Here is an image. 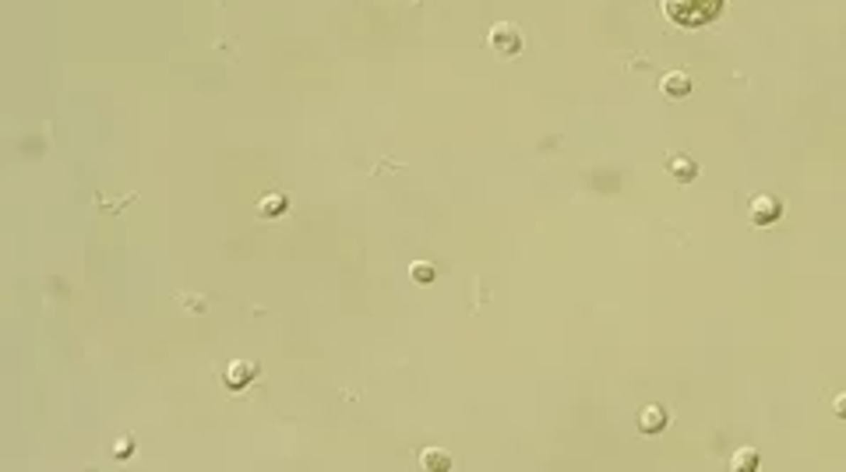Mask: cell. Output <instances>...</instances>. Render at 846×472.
<instances>
[{"label": "cell", "mask_w": 846, "mask_h": 472, "mask_svg": "<svg viewBox=\"0 0 846 472\" xmlns=\"http://www.w3.org/2000/svg\"><path fill=\"white\" fill-rule=\"evenodd\" d=\"M666 21H673L677 28H702L709 21H716V14L723 11V0H659Z\"/></svg>", "instance_id": "cell-1"}, {"label": "cell", "mask_w": 846, "mask_h": 472, "mask_svg": "<svg viewBox=\"0 0 846 472\" xmlns=\"http://www.w3.org/2000/svg\"><path fill=\"white\" fill-rule=\"evenodd\" d=\"M490 46H494L497 53H504V57H515V53H519V46H522V39H519V28H515V25H508V21L494 25V32H490Z\"/></svg>", "instance_id": "cell-2"}, {"label": "cell", "mask_w": 846, "mask_h": 472, "mask_svg": "<svg viewBox=\"0 0 846 472\" xmlns=\"http://www.w3.org/2000/svg\"><path fill=\"white\" fill-rule=\"evenodd\" d=\"M779 212H783V208H779V201H776V197H769V194H758V197L752 201V219L758 222V226H765V222H776V219H779Z\"/></svg>", "instance_id": "cell-3"}, {"label": "cell", "mask_w": 846, "mask_h": 472, "mask_svg": "<svg viewBox=\"0 0 846 472\" xmlns=\"http://www.w3.org/2000/svg\"><path fill=\"white\" fill-rule=\"evenodd\" d=\"M666 427V412L659 409V405H646L642 412H639V430L642 434H659Z\"/></svg>", "instance_id": "cell-4"}, {"label": "cell", "mask_w": 846, "mask_h": 472, "mask_svg": "<svg viewBox=\"0 0 846 472\" xmlns=\"http://www.w3.org/2000/svg\"><path fill=\"white\" fill-rule=\"evenodd\" d=\"M663 92L670 95V99H680V95L691 92V78H688L684 71H670V75L663 78Z\"/></svg>", "instance_id": "cell-5"}, {"label": "cell", "mask_w": 846, "mask_h": 472, "mask_svg": "<svg viewBox=\"0 0 846 472\" xmlns=\"http://www.w3.org/2000/svg\"><path fill=\"white\" fill-rule=\"evenodd\" d=\"M666 166H670V177H677L680 184H688V180H695V177H698V166H695L691 159H684V155H673Z\"/></svg>", "instance_id": "cell-6"}, {"label": "cell", "mask_w": 846, "mask_h": 472, "mask_svg": "<svg viewBox=\"0 0 846 472\" xmlns=\"http://www.w3.org/2000/svg\"><path fill=\"white\" fill-rule=\"evenodd\" d=\"M420 462H423V469H430V472H445V469H452V459L441 451V448H427L423 455H420Z\"/></svg>", "instance_id": "cell-7"}, {"label": "cell", "mask_w": 846, "mask_h": 472, "mask_svg": "<svg viewBox=\"0 0 846 472\" xmlns=\"http://www.w3.org/2000/svg\"><path fill=\"white\" fill-rule=\"evenodd\" d=\"M251 378H254V367H251V363H229V367H226V384H229V388H244Z\"/></svg>", "instance_id": "cell-8"}, {"label": "cell", "mask_w": 846, "mask_h": 472, "mask_svg": "<svg viewBox=\"0 0 846 472\" xmlns=\"http://www.w3.org/2000/svg\"><path fill=\"white\" fill-rule=\"evenodd\" d=\"M258 212H261L265 219L282 215V212H286V197H279V194H265V197H261V204H258Z\"/></svg>", "instance_id": "cell-9"}, {"label": "cell", "mask_w": 846, "mask_h": 472, "mask_svg": "<svg viewBox=\"0 0 846 472\" xmlns=\"http://www.w3.org/2000/svg\"><path fill=\"white\" fill-rule=\"evenodd\" d=\"M730 466H734L737 472H752L754 466H758V451H754V448H741V451L734 455V462H730Z\"/></svg>", "instance_id": "cell-10"}, {"label": "cell", "mask_w": 846, "mask_h": 472, "mask_svg": "<svg viewBox=\"0 0 846 472\" xmlns=\"http://www.w3.org/2000/svg\"><path fill=\"white\" fill-rule=\"evenodd\" d=\"M409 275H413V282H420V285L434 282V268H430V265H423V261H416V265L409 268Z\"/></svg>", "instance_id": "cell-11"}, {"label": "cell", "mask_w": 846, "mask_h": 472, "mask_svg": "<svg viewBox=\"0 0 846 472\" xmlns=\"http://www.w3.org/2000/svg\"><path fill=\"white\" fill-rule=\"evenodd\" d=\"M833 409H836V416H843V419H846V391L836 398V402H833Z\"/></svg>", "instance_id": "cell-12"}, {"label": "cell", "mask_w": 846, "mask_h": 472, "mask_svg": "<svg viewBox=\"0 0 846 472\" xmlns=\"http://www.w3.org/2000/svg\"><path fill=\"white\" fill-rule=\"evenodd\" d=\"M116 455H120V459H127V455H131V444H127V441H120V444H116Z\"/></svg>", "instance_id": "cell-13"}]
</instances>
